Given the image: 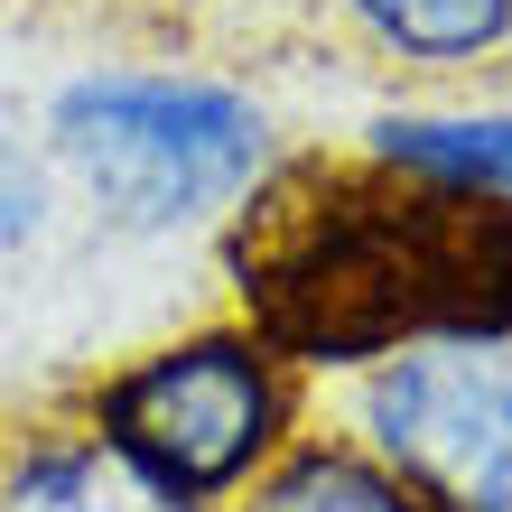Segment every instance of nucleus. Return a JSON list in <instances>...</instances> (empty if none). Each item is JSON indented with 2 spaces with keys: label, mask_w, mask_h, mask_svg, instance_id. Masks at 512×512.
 Returning a JSON list of instances; mask_svg holds the SVG:
<instances>
[{
  "label": "nucleus",
  "mask_w": 512,
  "mask_h": 512,
  "mask_svg": "<svg viewBox=\"0 0 512 512\" xmlns=\"http://www.w3.org/2000/svg\"><path fill=\"white\" fill-rule=\"evenodd\" d=\"M0 512H177L75 410L0 419Z\"/></svg>",
  "instance_id": "5"
},
{
  "label": "nucleus",
  "mask_w": 512,
  "mask_h": 512,
  "mask_svg": "<svg viewBox=\"0 0 512 512\" xmlns=\"http://www.w3.org/2000/svg\"><path fill=\"white\" fill-rule=\"evenodd\" d=\"M56 149L103 196L112 224H187L205 205H243L270 168V122L252 94L196 75H84L47 112Z\"/></svg>",
  "instance_id": "3"
},
{
  "label": "nucleus",
  "mask_w": 512,
  "mask_h": 512,
  "mask_svg": "<svg viewBox=\"0 0 512 512\" xmlns=\"http://www.w3.org/2000/svg\"><path fill=\"white\" fill-rule=\"evenodd\" d=\"M75 419L177 512L233 503L298 438V382L252 326H196L84 382Z\"/></svg>",
  "instance_id": "2"
},
{
  "label": "nucleus",
  "mask_w": 512,
  "mask_h": 512,
  "mask_svg": "<svg viewBox=\"0 0 512 512\" xmlns=\"http://www.w3.org/2000/svg\"><path fill=\"white\" fill-rule=\"evenodd\" d=\"M373 159L391 168H419V177H447V187H475V196H512V112H457V122H373Z\"/></svg>",
  "instance_id": "8"
},
{
  "label": "nucleus",
  "mask_w": 512,
  "mask_h": 512,
  "mask_svg": "<svg viewBox=\"0 0 512 512\" xmlns=\"http://www.w3.org/2000/svg\"><path fill=\"white\" fill-rule=\"evenodd\" d=\"M364 447L438 512H512V373L466 345L391 354L364 382Z\"/></svg>",
  "instance_id": "4"
},
{
  "label": "nucleus",
  "mask_w": 512,
  "mask_h": 512,
  "mask_svg": "<svg viewBox=\"0 0 512 512\" xmlns=\"http://www.w3.org/2000/svg\"><path fill=\"white\" fill-rule=\"evenodd\" d=\"M233 326L308 373L419 345H512V196L391 168L373 149H298L243 187L224 233Z\"/></svg>",
  "instance_id": "1"
},
{
  "label": "nucleus",
  "mask_w": 512,
  "mask_h": 512,
  "mask_svg": "<svg viewBox=\"0 0 512 512\" xmlns=\"http://www.w3.org/2000/svg\"><path fill=\"white\" fill-rule=\"evenodd\" d=\"M224 512H438L364 438H289Z\"/></svg>",
  "instance_id": "6"
},
{
  "label": "nucleus",
  "mask_w": 512,
  "mask_h": 512,
  "mask_svg": "<svg viewBox=\"0 0 512 512\" xmlns=\"http://www.w3.org/2000/svg\"><path fill=\"white\" fill-rule=\"evenodd\" d=\"M382 56L401 66H485L512 47V0H336Z\"/></svg>",
  "instance_id": "7"
},
{
  "label": "nucleus",
  "mask_w": 512,
  "mask_h": 512,
  "mask_svg": "<svg viewBox=\"0 0 512 512\" xmlns=\"http://www.w3.org/2000/svg\"><path fill=\"white\" fill-rule=\"evenodd\" d=\"M38 233V177L19 168V149H0V243Z\"/></svg>",
  "instance_id": "9"
}]
</instances>
